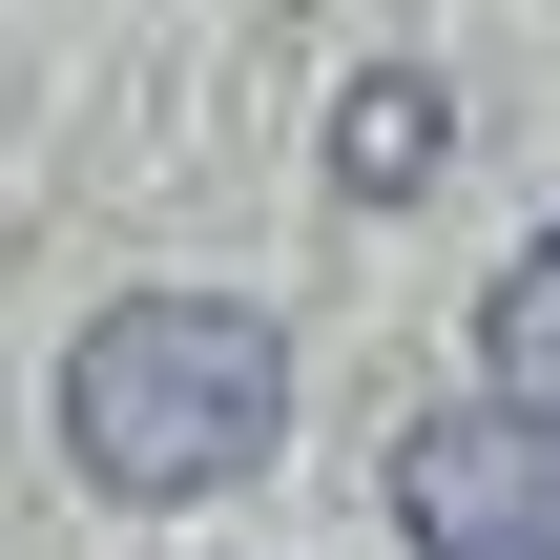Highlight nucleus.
<instances>
[{
    "instance_id": "f03ea898",
    "label": "nucleus",
    "mask_w": 560,
    "mask_h": 560,
    "mask_svg": "<svg viewBox=\"0 0 560 560\" xmlns=\"http://www.w3.org/2000/svg\"><path fill=\"white\" fill-rule=\"evenodd\" d=\"M374 499H395V540H416V560H560V436L520 416V395L416 416Z\"/></svg>"
},
{
    "instance_id": "7ed1b4c3",
    "label": "nucleus",
    "mask_w": 560,
    "mask_h": 560,
    "mask_svg": "<svg viewBox=\"0 0 560 560\" xmlns=\"http://www.w3.org/2000/svg\"><path fill=\"white\" fill-rule=\"evenodd\" d=\"M332 187H353V208L436 187V83H353V125H332Z\"/></svg>"
},
{
    "instance_id": "20e7f679",
    "label": "nucleus",
    "mask_w": 560,
    "mask_h": 560,
    "mask_svg": "<svg viewBox=\"0 0 560 560\" xmlns=\"http://www.w3.org/2000/svg\"><path fill=\"white\" fill-rule=\"evenodd\" d=\"M478 332H499V395H520V416L560 436V229L520 249V270H499V312H478Z\"/></svg>"
},
{
    "instance_id": "f257e3e1",
    "label": "nucleus",
    "mask_w": 560,
    "mask_h": 560,
    "mask_svg": "<svg viewBox=\"0 0 560 560\" xmlns=\"http://www.w3.org/2000/svg\"><path fill=\"white\" fill-rule=\"evenodd\" d=\"M291 436V332L229 312V291H125L83 353H62V457L83 499H229L249 457Z\"/></svg>"
}]
</instances>
